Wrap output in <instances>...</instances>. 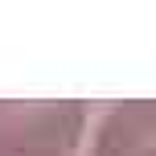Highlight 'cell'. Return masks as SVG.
<instances>
[{
  "mask_svg": "<svg viewBox=\"0 0 156 156\" xmlns=\"http://www.w3.org/2000/svg\"><path fill=\"white\" fill-rule=\"evenodd\" d=\"M86 115L54 103H0V156H70Z\"/></svg>",
  "mask_w": 156,
  "mask_h": 156,
  "instance_id": "obj_1",
  "label": "cell"
},
{
  "mask_svg": "<svg viewBox=\"0 0 156 156\" xmlns=\"http://www.w3.org/2000/svg\"><path fill=\"white\" fill-rule=\"evenodd\" d=\"M94 156H152V111L148 103L119 107L103 119Z\"/></svg>",
  "mask_w": 156,
  "mask_h": 156,
  "instance_id": "obj_2",
  "label": "cell"
}]
</instances>
